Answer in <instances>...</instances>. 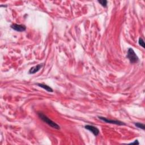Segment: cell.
Listing matches in <instances>:
<instances>
[{
	"mask_svg": "<svg viewBox=\"0 0 145 145\" xmlns=\"http://www.w3.org/2000/svg\"><path fill=\"white\" fill-rule=\"evenodd\" d=\"M130 144H139L140 143H139V142H138V140H136V141H135L134 142L131 143Z\"/></svg>",
	"mask_w": 145,
	"mask_h": 145,
	"instance_id": "11",
	"label": "cell"
},
{
	"mask_svg": "<svg viewBox=\"0 0 145 145\" xmlns=\"http://www.w3.org/2000/svg\"><path fill=\"white\" fill-rule=\"evenodd\" d=\"M98 2L99 3V4H100V5L102 6H103V7L105 8V7H107V1H105V0H100V1H98Z\"/></svg>",
	"mask_w": 145,
	"mask_h": 145,
	"instance_id": "9",
	"label": "cell"
},
{
	"mask_svg": "<svg viewBox=\"0 0 145 145\" xmlns=\"http://www.w3.org/2000/svg\"><path fill=\"white\" fill-rule=\"evenodd\" d=\"M11 27L14 30L18 32H23L26 29V27L23 25L13 24L11 26Z\"/></svg>",
	"mask_w": 145,
	"mask_h": 145,
	"instance_id": "5",
	"label": "cell"
},
{
	"mask_svg": "<svg viewBox=\"0 0 145 145\" xmlns=\"http://www.w3.org/2000/svg\"><path fill=\"white\" fill-rule=\"evenodd\" d=\"M38 116L39 117V118H40L41 120H42L43 121L44 123H45L46 124H47L48 125H49L51 127L53 128H55V129H60V126L58 124H57L56 123H55L54 121H52L51 120L49 119V118L47 117L46 116L45 114H44L43 113L41 112H38Z\"/></svg>",
	"mask_w": 145,
	"mask_h": 145,
	"instance_id": "1",
	"label": "cell"
},
{
	"mask_svg": "<svg viewBox=\"0 0 145 145\" xmlns=\"http://www.w3.org/2000/svg\"><path fill=\"white\" fill-rule=\"evenodd\" d=\"M37 84H38V86H39V87L44 88V90H45L46 91H47L48 92H51V93H52V92L53 91V89L51 87L48 86H47V85L42 84V83H38Z\"/></svg>",
	"mask_w": 145,
	"mask_h": 145,
	"instance_id": "7",
	"label": "cell"
},
{
	"mask_svg": "<svg viewBox=\"0 0 145 145\" xmlns=\"http://www.w3.org/2000/svg\"><path fill=\"white\" fill-rule=\"evenodd\" d=\"M99 118L100 120L104 121L105 123H110V124H115V125H125V124L124 123L120 121H117V120H109L107 118L105 117H100L99 116L98 117Z\"/></svg>",
	"mask_w": 145,
	"mask_h": 145,
	"instance_id": "3",
	"label": "cell"
},
{
	"mask_svg": "<svg viewBox=\"0 0 145 145\" xmlns=\"http://www.w3.org/2000/svg\"><path fill=\"white\" fill-rule=\"evenodd\" d=\"M138 43H139V44L141 46V47H142L143 48L145 47V44H144V41L143 40V39L142 38H140L139 39V41H138Z\"/></svg>",
	"mask_w": 145,
	"mask_h": 145,
	"instance_id": "10",
	"label": "cell"
},
{
	"mask_svg": "<svg viewBox=\"0 0 145 145\" xmlns=\"http://www.w3.org/2000/svg\"><path fill=\"white\" fill-rule=\"evenodd\" d=\"M84 128L88 130L89 131H90L91 132L93 133V134L95 136H98V134H99V130L96 127L94 126L93 125H86L84 126Z\"/></svg>",
	"mask_w": 145,
	"mask_h": 145,
	"instance_id": "4",
	"label": "cell"
},
{
	"mask_svg": "<svg viewBox=\"0 0 145 145\" xmlns=\"http://www.w3.org/2000/svg\"><path fill=\"white\" fill-rule=\"evenodd\" d=\"M127 58L129 59L131 63H137L139 61V58L137 56L136 53L132 48H129L128 49Z\"/></svg>",
	"mask_w": 145,
	"mask_h": 145,
	"instance_id": "2",
	"label": "cell"
},
{
	"mask_svg": "<svg viewBox=\"0 0 145 145\" xmlns=\"http://www.w3.org/2000/svg\"><path fill=\"white\" fill-rule=\"evenodd\" d=\"M43 67V64H38L37 65L35 66L34 67H32L28 71L29 74H35L36 72H38L39 70H40L41 68Z\"/></svg>",
	"mask_w": 145,
	"mask_h": 145,
	"instance_id": "6",
	"label": "cell"
},
{
	"mask_svg": "<svg viewBox=\"0 0 145 145\" xmlns=\"http://www.w3.org/2000/svg\"><path fill=\"white\" fill-rule=\"evenodd\" d=\"M134 124H135V125H136V126L137 128H140V129H142V130H144V129H145V125L144 124L140 123H135Z\"/></svg>",
	"mask_w": 145,
	"mask_h": 145,
	"instance_id": "8",
	"label": "cell"
}]
</instances>
